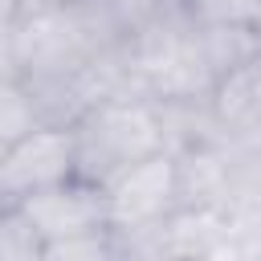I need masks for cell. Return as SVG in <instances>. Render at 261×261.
Masks as SVG:
<instances>
[{
	"label": "cell",
	"instance_id": "obj_2",
	"mask_svg": "<svg viewBox=\"0 0 261 261\" xmlns=\"http://www.w3.org/2000/svg\"><path fill=\"white\" fill-rule=\"evenodd\" d=\"M73 179V130L69 122H41L24 139L0 151V200L16 208L20 200Z\"/></svg>",
	"mask_w": 261,
	"mask_h": 261
},
{
	"label": "cell",
	"instance_id": "obj_9",
	"mask_svg": "<svg viewBox=\"0 0 261 261\" xmlns=\"http://www.w3.org/2000/svg\"><path fill=\"white\" fill-rule=\"evenodd\" d=\"M33 126H41V114L20 86V77H0V151L24 139Z\"/></svg>",
	"mask_w": 261,
	"mask_h": 261
},
{
	"label": "cell",
	"instance_id": "obj_3",
	"mask_svg": "<svg viewBox=\"0 0 261 261\" xmlns=\"http://www.w3.org/2000/svg\"><path fill=\"white\" fill-rule=\"evenodd\" d=\"M102 192H106V228H114L118 237L151 232L155 224H163L175 212L171 151H159V155L135 163L130 171L110 179Z\"/></svg>",
	"mask_w": 261,
	"mask_h": 261
},
{
	"label": "cell",
	"instance_id": "obj_5",
	"mask_svg": "<svg viewBox=\"0 0 261 261\" xmlns=\"http://www.w3.org/2000/svg\"><path fill=\"white\" fill-rule=\"evenodd\" d=\"M16 208L37 228L41 241H65V237H82V232L106 228V192L98 184L77 179V175L57 184V188H45V192L20 200Z\"/></svg>",
	"mask_w": 261,
	"mask_h": 261
},
{
	"label": "cell",
	"instance_id": "obj_6",
	"mask_svg": "<svg viewBox=\"0 0 261 261\" xmlns=\"http://www.w3.org/2000/svg\"><path fill=\"white\" fill-rule=\"evenodd\" d=\"M196 41H200V57H204L212 82H224L228 73L245 69L261 53L257 29H200L196 24Z\"/></svg>",
	"mask_w": 261,
	"mask_h": 261
},
{
	"label": "cell",
	"instance_id": "obj_8",
	"mask_svg": "<svg viewBox=\"0 0 261 261\" xmlns=\"http://www.w3.org/2000/svg\"><path fill=\"white\" fill-rule=\"evenodd\" d=\"M41 261H126V253L114 228H98V232H82L65 241H45Z\"/></svg>",
	"mask_w": 261,
	"mask_h": 261
},
{
	"label": "cell",
	"instance_id": "obj_1",
	"mask_svg": "<svg viewBox=\"0 0 261 261\" xmlns=\"http://www.w3.org/2000/svg\"><path fill=\"white\" fill-rule=\"evenodd\" d=\"M73 175L106 188L135 163L167 151L163 110L143 94H110L86 106L73 122Z\"/></svg>",
	"mask_w": 261,
	"mask_h": 261
},
{
	"label": "cell",
	"instance_id": "obj_11",
	"mask_svg": "<svg viewBox=\"0 0 261 261\" xmlns=\"http://www.w3.org/2000/svg\"><path fill=\"white\" fill-rule=\"evenodd\" d=\"M0 208H8V204H4V200H0Z\"/></svg>",
	"mask_w": 261,
	"mask_h": 261
},
{
	"label": "cell",
	"instance_id": "obj_7",
	"mask_svg": "<svg viewBox=\"0 0 261 261\" xmlns=\"http://www.w3.org/2000/svg\"><path fill=\"white\" fill-rule=\"evenodd\" d=\"M200 29H261V0H175Z\"/></svg>",
	"mask_w": 261,
	"mask_h": 261
},
{
	"label": "cell",
	"instance_id": "obj_10",
	"mask_svg": "<svg viewBox=\"0 0 261 261\" xmlns=\"http://www.w3.org/2000/svg\"><path fill=\"white\" fill-rule=\"evenodd\" d=\"M45 241L20 208H0V261H41Z\"/></svg>",
	"mask_w": 261,
	"mask_h": 261
},
{
	"label": "cell",
	"instance_id": "obj_4",
	"mask_svg": "<svg viewBox=\"0 0 261 261\" xmlns=\"http://www.w3.org/2000/svg\"><path fill=\"white\" fill-rule=\"evenodd\" d=\"M175 171V208H208L228 212L237 200V163L220 139L184 143L171 151Z\"/></svg>",
	"mask_w": 261,
	"mask_h": 261
}]
</instances>
